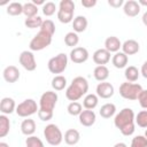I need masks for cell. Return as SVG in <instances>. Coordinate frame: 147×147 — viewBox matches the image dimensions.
<instances>
[{
    "instance_id": "1",
    "label": "cell",
    "mask_w": 147,
    "mask_h": 147,
    "mask_svg": "<svg viewBox=\"0 0 147 147\" xmlns=\"http://www.w3.org/2000/svg\"><path fill=\"white\" fill-rule=\"evenodd\" d=\"M136 115L131 108H123L114 118V124L115 126L121 131L123 136H132L136 126Z\"/></svg>"
},
{
    "instance_id": "2",
    "label": "cell",
    "mask_w": 147,
    "mask_h": 147,
    "mask_svg": "<svg viewBox=\"0 0 147 147\" xmlns=\"http://www.w3.org/2000/svg\"><path fill=\"white\" fill-rule=\"evenodd\" d=\"M88 91V82L86 78L82 76H77L72 79L71 84L65 90V98L74 102L79 100L84 94H86Z\"/></svg>"
},
{
    "instance_id": "3",
    "label": "cell",
    "mask_w": 147,
    "mask_h": 147,
    "mask_svg": "<svg viewBox=\"0 0 147 147\" xmlns=\"http://www.w3.org/2000/svg\"><path fill=\"white\" fill-rule=\"evenodd\" d=\"M75 2L72 0H61L57 9V18L61 23L68 24L74 21Z\"/></svg>"
},
{
    "instance_id": "4",
    "label": "cell",
    "mask_w": 147,
    "mask_h": 147,
    "mask_svg": "<svg viewBox=\"0 0 147 147\" xmlns=\"http://www.w3.org/2000/svg\"><path fill=\"white\" fill-rule=\"evenodd\" d=\"M142 87L140 84L125 82L119 86V95L126 100H138L139 94L141 93Z\"/></svg>"
},
{
    "instance_id": "5",
    "label": "cell",
    "mask_w": 147,
    "mask_h": 147,
    "mask_svg": "<svg viewBox=\"0 0 147 147\" xmlns=\"http://www.w3.org/2000/svg\"><path fill=\"white\" fill-rule=\"evenodd\" d=\"M52 38H53L52 34H49V33H47V32L40 30V31L31 39V41H30V44H29V47H30L31 51H34V52L41 51V49H44V48H46V47H48V46L51 45Z\"/></svg>"
},
{
    "instance_id": "6",
    "label": "cell",
    "mask_w": 147,
    "mask_h": 147,
    "mask_svg": "<svg viewBox=\"0 0 147 147\" xmlns=\"http://www.w3.org/2000/svg\"><path fill=\"white\" fill-rule=\"evenodd\" d=\"M67 65H68V56L64 53H60V54L53 56L52 59H49V61L47 63L48 70L52 74H55L56 76L59 74H62L67 69Z\"/></svg>"
},
{
    "instance_id": "7",
    "label": "cell",
    "mask_w": 147,
    "mask_h": 147,
    "mask_svg": "<svg viewBox=\"0 0 147 147\" xmlns=\"http://www.w3.org/2000/svg\"><path fill=\"white\" fill-rule=\"evenodd\" d=\"M44 137L51 146H59L63 140V134L57 125L48 124L44 129Z\"/></svg>"
},
{
    "instance_id": "8",
    "label": "cell",
    "mask_w": 147,
    "mask_h": 147,
    "mask_svg": "<svg viewBox=\"0 0 147 147\" xmlns=\"http://www.w3.org/2000/svg\"><path fill=\"white\" fill-rule=\"evenodd\" d=\"M39 108L37 106V102L33 99H26L24 101H22L21 103H18V106L16 107V114L20 117H29L36 113H38Z\"/></svg>"
},
{
    "instance_id": "9",
    "label": "cell",
    "mask_w": 147,
    "mask_h": 147,
    "mask_svg": "<svg viewBox=\"0 0 147 147\" xmlns=\"http://www.w3.org/2000/svg\"><path fill=\"white\" fill-rule=\"evenodd\" d=\"M57 102V94L54 91H46L41 94L39 100V109L53 111L54 107Z\"/></svg>"
},
{
    "instance_id": "10",
    "label": "cell",
    "mask_w": 147,
    "mask_h": 147,
    "mask_svg": "<svg viewBox=\"0 0 147 147\" xmlns=\"http://www.w3.org/2000/svg\"><path fill=\"white\" fill-rule=\"evenodd\" d=\"M18 61H20V64L28 71H33L37 68V62L31 51H23L20 54Z\"/></svg>"
},
{
    "instance_id": "11",
    "label": "cell",
    "mask_w": 147,
    "mask_h": 147,
    "mask_svg": "<svg viewBox=\"0 0 147 147\" xmlns=\"http://www.w3.org/2000/svg\"><path fill=\"white\" fill-rule=\"evenodd\" d=\"M88 51L85 48V47H75L71 49L70 52V60L74 62V63H77V64H80V63H84L88 60Z\"/></svg>"
},
{
    "instance_id": "12",
    "label": "cell",
    "mask_w": 147,
    "mask_h": 147,
    "mask_svg": "<svg viewBox=\"0 0 147 147\" xmlns=\"http://www.w3.org/2000/svg\"><path fill=\"white\" fill-rule=\"evenodd\" d=\"M114 86L108 82H101L96 86V95L101 99H109L114 95Z\"/></svg>"
},
{
    "instance_id": "13",
    "label": "cell",
    "mask_w": 147,
    "mask_h": 147,
    "mask_svg": "<svg viewBox=\"0 0 147 147\" xmlns=\"http://www.w3.org/2000/svg\"><path fill=\"white\" fill-rule=\"evenodd\" d=\"M140 5L136 0H127L123 5V11L129 17H136L140 13Z\"/></svg>"
},
{
    "instance_id": "14",
    "label": "cell",
    "mask_w": 147,
    "mask_h": 147,
    "mask_svg": "<svg viewBox=\"0 0 147 147\" xmlns=\"http://www.w3.org/2000/svg\"><path fill=\"white\" fill-rule=\"evenodd\" d=\"M93 61L98 65H105L110 61V53L106 48H99L93 53Z\"/></svg>"
},
{
    "instance_id": "15",
    "label": "cell",
    "mask_w": 147,
    "mask_h": 147,
    "mask_svg": "<svg viewBox=\"0 0 147 147\" xmlns=\"http://www.w3.org/2000/svg\"><path fill=\"white\" fill-rule=\"evenodd\" d=\"M78 119H79V123L83 125V126H92L94 123H95V119H96V116H95V113L93 110H88V109H85L80 113V115L78 116Z\"/></svg>"
},
{
    "instance_id": "16",
    "label": "cell",
    "mask_w": 147,
    "mask_h": 147,
    "mask_svg": "<svg viewBox=\"0 0 147 147\" xmlns=\"http://www.w3.org/2000/svg\"><path fill=\"white\" fill-rule=\"evenodd\" d=\"M2 76L7 83H15L20 79V70L15 65H8L3 69Z\"/></svg>"
},
{
    "instance_id": "17",
    "label": "cell",
    "mask_w": 147,
    "mask_h": 147,
    "mask_svg": "<svg viewBox=\"0 0 147 147\" xmlns=\"http://www.w3.org/2000/svg\"><path fill=\"white\" fill-rule=\"evenodd\" d=\"M140 49L139 42L134 39H127L122 44V52L126 55H133L137 54Z\"/></svg>"
},
{
    "instance_id": "18",
    "label": "cell",
    "mask_w": 147,
    "mask_h": 147,
    "mask_svg": "<svg viewBox=\"0 0 147 147\" xmlns=\"http://www.w3.org/2000/svg\"><path fill=\"white\" fill-rule=\"evenodd\" d=\"M16 105H15V101L14 99L11 98H2L1 101H0V111L3 114V115H9L11 113H14L16 110Z\"/></svg>"
},
{
    "instance_id": "19",
    "label": "cell",
    "mask_w": 147,
    "mask_h": 147,
    "mask_svg": "<svg viewBox=\"0 0 147 147\" xmlns=\"http://www.w3.org/2000/svg\"><path fill=\"white\" fill-rule=\"evenodd\" d=\"M105 48L109 53H117L119 48H122V42L117 37L110 36L105 40Z\"/></svg>"
},
{
    "instance_id": "20",
    "label": "cell",
    "mask_w": 147,
    "mask_h": 147,
    "mask_svg": "<svg viewBox=\"0 0 147 147\" xmlns=\"http://www.w3.org/2000/svg\"><path fill=\"white\" fill-rule=\"evenodd\" d=\"M63 139L65 141L67 145H70V146H74L76 144L79 142L80 140V133L76 130V129H69L65 131L64 136H63Z\"/></svg>"
},
{
    "instance_id": "21",
    "label": "cell",
    "mask_w": 147,
    "mask_h": 147,
    "mask_svg": "<svg viewBox=\"0 0 147 147\" xmlns=\"http://www.w3.org/2000/svg\"><path fill=\"white\" fill-rule=\"evenodd\" d=\"M21 132L26 137L32 136L36 132V122L31 118L24 119L21 124Z\"/></svg>"
},
{
    "instance_id": "22",
    "label": "cell",
    "mask_w": 147,
    "mask_h": 147,
    "mask_svg": "<svg viewBox=\"0 0 147 147\" xmlns=\"http://www.w3.org/2000/svg\"><path fill=\"white\" fill-rule=\"evenodd\" d=\"M127 61H129L127 55L124 54L123 52H117V53H115V55H114L113 59H111V62H113L114 67L117 68V69L125 68L126 64H127Z\"/></svg>"
},
{
    "instance_id": "23",
    "label": "cell",
    "mask_w": 147,
    "mask_h": 147,
    "mask_svg": "<svg viewBox=\"0 0 147 147\" xmlns=\"http://www.w3.org/2000/svg\"><path fill=\"white\" fill-rule=\"evenodd\" d=\"M72 28H74V31L76 33H79V32H84L87 28V20L85 16H77L74 18L72 21Z\"/></svg>"
},
{
    "instance_id": "24",
    "label": "cell",
    "mask_w": 147,
    "mask_h": 147,
    "mask_svg": "<svg viewBox=\"0 0 147 147\" xmlns=\"http://www.w3.org/2000/svg\"><path fill=\"white\" fill-rule=\"evenodd\" d=\"M93 76L98 82H106V79L109 77V70L106 65H96L93 71Z\"/></svg>"
},
{
    "instance_id": "25",
    "label": "cell",
    "mask_w": 147,
    "mask_h": 147,
    "mask_svg": "<svg viewBox=\"0 0 147 147\" xmlns=\"http://www.w3.org/2000/svg\"><path fill=\"white\" fill-rule=\"evenodd\" d=\"M99 103V96L96 94H93V93H90V94H86V96L84 98L83 100V106L85 109H88V110H93Z\"/></svg>"
},
{
    "instance_id": "26",
    "label": "cell",
    "mask_w": 147,
    "mask_h": 147,
    "mask_svg": "<svg viewBox=\"0 0 147 147\" xmlns=\"http://www.w3.org/2000/svg\"><path fill=\"white\" fill-rule=\"evenodd\" d=\"M116 113V106L114 103H105L103 106H101L99 114L101 117L103 118H110L115 115Z\"/></svg>"
},
{
    "instance_id": "27",
    "label": "cell",
    "mask_w": 147,
    "mask_h": 147,
    "mask_svg": "<svg viewBox=\"0 0 147 147\" xmlns=\"http://www.w3.org/2000/svg\"><path fill=\"white\" fill-rule=\"evenodd\" d=\"M139 75H140V72H139L138 68H136L134 65H129L125 68L124 76L126 78V82H130V83L136 82L139 78Z\"/></svg>"
},
{
    "instance_id": "28",
    "label": "cell",
    "mask_w": 147,
    "mask_h": 147,
    "mask_svg": "<svg viewBox=\"0 0 147 147\" xmlns=\"http://www.w3.org/2000/svg\"><path fill=\"white\" fill-rule=\"evenodd\" d=\"M10 130V122L6 115H0V138H5Z\"/></svg>"
},
{
    "instance_id": "29",
    "label": "cell",
    "mask_w": 147,
    "mask_h": 147,
    "mask_svg": "<svg viewBox=\"0 0 147 147\" xmlns=\"http://www.w3.org/2000/svg\"><path fill=\"white\" fill-rule=\"evenodd\" d=\"M38 6H36L33 2H26L23 5V14L26 16V18L38 16Z\"/></svg>"
},
{
    "instance_id": "30",
    "label": "cell",
    "mask_w": 147,
    "mask_h": 147,
    "mask_svg": "<svg viewBox=\"0 0 147 147\" xmlns=\"http://www.w3.org/2000/svg\"><path fill=\"white\" fill-rule=\"evenodd\" d=\"M67 86V78L62 75H57L52 79V87L55 91H62Z\"/></svg>"
},
{
    "instance_id": "31",
    "label": "cell",
    "mask_w": 147,
    "mask_h": 147,
    "mask_svg": "<svg viewBox=\"0 0 147 147\" xmlns=\"http://www.w3.org/2000/svg\"><path fill=\"white\" fill-rule=\"evenodd\" d=\"M7 14L10 16H18L23 14V5L20 2H11L7 6Z\"/></svg>"
},
{
    "instance_id": "32",
    "label": "cell",
    "mask_w": 147,
    "mask_h": 147,
    "mask_svg": "<svg viewBox=\"0 0 147 147\" xmlns=\"http://www.w3.org/2000/svg\"><path fill=\"white\" fill-rule=\"evenodd\" d=\"M78 41H79V37H78V34L75 31L68 32L64 36V44L67 46H69V47H74L75 48V46H77Z\"/></svg>"
},
{
    "instance_id": "33",
    "label": "cell",
    "mask_w": 147,
    "mask_h": 147,
    "mask_svg": "<svg viewBox=\"0 0 147 147\" xmlns=\"http://www.w3.org/2000/svg\"><path fill=\"white\" fill-rule=\"evenodd\" d=\"M42 22H44V20L40 16H34V17L25 18L24 24L29 29H36V28H40L41 24H42Z\"/></svg>"
},
{
    "instance_id": "34",
    "label": "cell",
    "mask_w": 147,
    "mask_h": 147,
    "mask_svg": "<svg viewBox=\"0 0 147 147\" xmlns=\"http://www.w3.org/2000/svg\"><path fill=\"white\" fill-rule=\"evenodd\" d=\"M67 110L68 113L71 115V116H79L80 113L83 111V106L77 102V101H74V102H70L67 107Z\"/></svg>"
},
{
    "instance_id": "35",
    "label": "cell",
    "mask_w": 147,
    "mask_h": 147,
    "mask_svg": "<svg viewBox=\"0 0 147 147\" xmlns=\"http://www.w3.org/2000/svg\"><path fill=\"white\" fill-rule=\"evenodd\" d=\"M136 124L139 127L142 129H147V109L146 110H141L136 115Z\"/></svg>"
},
{
    "instance_id": "36",
    "label": "cell",
    "mask_w": 147,
    "mask_h": 147,
    "mask_svg": "<svg viewBox=\"0 0 147 147\" xmlns=\"http://www.w3.org/2000/svg\"><path fill=\"white\" fill-rule=\"evenodd\" d=\"M25 145H26V147H45L41 139H39L36 136L28 137L26 140H25Z\"/></svg>"
},
{
    "instance_id": "37",
    "label": "cell",
    "mask_w": 147,
    "mask_h": 147,
    "mask_svg": "<svg viewBox=\"0 0 147 147\" xmlns=\"http://www.w3.org/2000/svg\"><path fill=\"white\" fill-rule=\"evenodd\" d=\"M40 30H42V31H45V32H47V33L53 36L55 33V24H54V22L52 20H45L42 22L41 26H40Z\"/></svg>"
},
{
    "instance_id": "38",
    "label": "cell",
    "mask_w": 147,
    "mask_h": 147,
    "mask_svg": "<svg viewBox=\"0 0 147 147\" xmlns=\"http://www.w3.org/2000/svg\"><path fill=\"white\" fill-rule=\"evenodd\" d=\"M130 147H147V138L145 136H137L132 139Z\"/></svg>"
},
{
    "instance_id": "39",
    "label": "cell",
    "mask_w": 147,
    "mask_h": 147,
    "mask_svg": "<svg viewBox=\"0 0 147 147\" xmlns=\"http://www.w3.org/2000/svg\"><path fill=\"white\" fill-rule=\"evenodd\" d=\"M55 11H56V5L52 1H48L42 6V13L46 16H52L55 14Z\"/></svg>"
},
{
    "instance_id": "40",
    "label": "cell",
    "mask_w": 147,
    "mask_h": 147,
    "mask_svg": "<svg viewBox=\"0 0 147 147\" xmlns=\"http://www.w3.org/2000/svg\"><path fill=\"white\" fill-rule=\"evenodd\" d=\"M37 114H38L39 119H41V121H44V122H47V121L52 119V117H53V111H47V110H41V109H39Z\"/></svg>"
},
{
    "instance_id": "41",
    "label": "cell",
    "mask_w": 147,
    "mask_h": 147,
    "mask_svg": "<svg viewBox=\"0 0 147 147\" xmlns=\"http://www.w3.org/2000/svg\"><path fill=\"white\" fill-rule=\"evenodd\" d=\"M138 101H139V105L144 109H147V90H142L141 91V93L138 96Z\"/></svg>"
},
{
    "instance_id": "42",
    "label": "cell",
    "mask_w": 147,
    "mask_h": 147,
    "mask_svg": "<svg viewBox=\"0 0 147 147\" xmlns=\"http://www.w3.org/2000/svg\"><path fill=\"white\" fill-rule=\"evenodd\" d=\"M108 5L113 8H119L122 5H124L123 0H108Z\"/></svg>"
},
{
    "instance_id": "43",
    "label": "cell",
    "mask_w": 147,
    "mask_h": 147,
    "mask_svg": "<svg viewBox=\"0 0 147 147\" xmlns=\"http://www.w3.org/2000/svg\"><path fill=\"white\" fill-rule=\"evenodd\" d=\"M96 5V0H82V6L85 8H92Z\"/></svg>"
},
{
    "instance_id": "44",
    "label": "cell",
    "mask_w": 147,
    "mask_h": 147,
    "mask_svg": "<svg viewBox=\"0 0 147 147\" xmlns=\"http://www.w3.org/2000/svg\"><path fill=\"white\" fill-rule=\"evenodd\" d=\"M140 74L142 75L144 78L147 79V61L144 62V64L141 65V69H140Z\"/></svg>"
},
{
    "instance_id": "45",
    "label": "cell",
    "mask_w": 147,
    "mask_h": 147,
    "mask_svg": "<svg viewBox=\"0 0 147 147\" xmlns=\"http://www.w3.org/2000/svg\"><path fill=\"white\" fill-rule=\"evenodd\" d=\"M142 23H144V25L145 26H147V11H145L144 13V15H142Z\"/></svg>"
},
{
    "instance_id": "46",
    "label": "cell",
    "mask_w": 147,
    "mask_h": 147,
    "mask_svg": "<svg viewBox=\"0 0 147 147\" xmlns=\"http://www.w3.org/2000/svg\"><path fill=\"white\" fill-rule=\"evenodd\" d=\"M32 2H33V3L36 5V6H38V5H42V6H44V5L46 3V2L44 1V0H33Z\"/></svg>"
},
{
    "instance_id": "47",
    "label": "cell",
    "mask_w": 147,
    "mask_h": 147,
    "mask_svg": "<svg viewBox=\"0 0 147 147\" xmlns=\"http://www.w3.org/2000/svg\"><path fill=\"white\" fill-rule=\"evenodd\" d=\"M114 147H127V146H126V144H124V142H117V144L114 145Z\"/></svg>"
},
{
    "instance_id": "48",
    "label": "cell",
    "mask_w": 147,
    "mask_h": 147,
    "mask_svg": "<svg viewBox=\"0 0 147 147\" xmlns=\"http://www.w3.org/2000/svg\"><path fill=\"white\" fill-rule=\"evenodd\" d=\"M138 3H139L140 6H147V1H146V0H139Z\"/></svg>"
},
{
    "instance_id": "49",
    "label": "cell",
    "mask_w": 147,
    "mask_h": 147,
    "mask_svg": "<svg viewBox=\"0 0 147 147\" xmlns=\"http://www.w3.org/2000/svg\"><path fill=\"white\" fill-rule=\"evenodd\" d=\"M0 147H9V145L6 144V142H3V141H1L0 142Z\"/></svg>"
},
{
    "instance_id": "50",
    "label": "cell",
    "mask_w": 147,
    "mask_h": 147,
    "mask_svg": "<svg viewBox=\"0 0 147 147\" xmlns=\"http://www.w3.org/2000/svg\"><path fill=\"white\" fill-rule=\"evenodd\" d=\"M145 137H146V138H147V130H146V131H145Z\"/></svg>"
}]
</instances>
